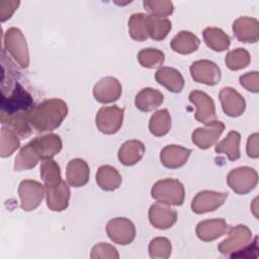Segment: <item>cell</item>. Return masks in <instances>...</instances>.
Instances as JSON below:
<instances>
[{
	"instance_id": "1",
	"label": "cell",
	"mask_w": 259,
	"mask_h": 259,
	"mask_svg": "<svg viewBox=\"0 0 259 259\" xmlns=\"http://www.w3.org/2000/svg\"><path fill=\"white\" fill-rule=\"evenodd\" d=\"M68 114L67 103L59 98L45 100L27 113V120L35 132L45 133L56 130Z\"/></svg>"
},
{
	"instance_id": "2",
	"label": "cell",
	"mask_w": 259,
	"mask_h": 259,
	"mask_svg": "<svg viewBox=\"0 0 259 259\" xmlns=\"http://www.w3.org/2000/svg\"><path fill=\"white\" fill-rule=\"evenodd\" d=\"M32 107L33 100L30 94L16 83L8 96L1 97V121L12 116L27 114Z\"/></svg>"
},
{
	"instance_id": "3",
	"label": "cell",
	"mask_w": 259,
	"mask_h": 259,
	"mask_svg": "<svg viewBox=\"0 0 259 259\" xmlns=\"http://www.w3.org/2000/svg\"><path fill=\"white\" fill-rule=\"evenodd\" d=\"M152 197L158 202L168 205H181L185 197L183 184L173 178H166L157 181L151 189Z\"/></svg>"
},
{
	"instance_id": "4",
	"label": "cell",
	"mask_w": 259,
	"mask_h": 259,
	"mask_svg": "<svg viewBox=\"0 0 259 259\" xmlns=\"http://www.w3.org/2000/svg\"><path fill=\"white\" fill-rule=\"evenodd\" d=\"M229 236L218 245L219 251L231 258L252 243V232L245 225L229 228Z\"/></svg>"
},
{
	"instance_id": "5",
	"label": "cell",
	"mask_w": 259,
	"mask_h": 259,
	"mask_svg": "<svg viewBox=\"0 0 259 259\" xmlns=\"http://www.w3.org/2000/svg\"><path fill=\"white\" fill-rule=\"evenodd\" d=\"M4 48L11 57L22 68H27L29 65V53L26 39L22 31L17 27H10L4 34Z\"/></svg>"
},
{
	"instance_id": "6",
	"label": "cell",
	"mask_w": 259,
	"mask_h": 259,
	"mask_svg": "<svg viewBox=\"0 0 259 259\" xmlns=\"http://www.w3.org/2000/svg\"><path fill=\"white\" fill-rule=\"evenodd\" d=\"M227 183L237 194H247L256 187L258 174L251 167H238L230 171L227 176Z\"/></svg>"
},
{
	"instance_id": "7",
	"label": "cell",
	"mask_w": 259,
	"mask_h": 259,
	"mask_svg": "<svg viewBox=\"0 0 259 259\" xmlns=\"http://www.w3.org/2000/svg\"><path fill=\"white\" fill-rule=\"evenodd\" d=\"M124 110L116 105L102 106L96 113L95 124L99 132L113 135L119 131L123 121Z\"/></svg>"
},
{
	"instance_id": "8",
	"label": "cell",
	"mask_w": 259,
	"mask_h": 259,
	"mask_svg": "<svg viewBox=\"0 0 259 259\" xmlns=\"http://www.w3.org/2000/svg\"><path fill=\"white\" fill-rule=\"evenodd\" d=\"M20 207L25 211L35 209L46 194V186L35 180H23L18 186Z\"/></svg>"
},
{
	"instance_id": "9",
	"label": "cell",
	"mask_w": 259,
	"mask_h": 259,
	"mask_svg": "<svg viewBox=\"0 0 259 259\" xmlns=\"http://www.w3.org/2000/svg\"><path fill=\"white\" fill-rule=\"evenodd\" d=\"M106 234L113 243L127 245L136 238V228L133 222L126 218H114L108 221Z\"/></svg>"
},
{
	"instance_id": "10",
	"label": "cell",
	"mask_w": 259,
	"mask_h": 259,
	"mask_svg": "<svg viewBox=\"0 0 259 259\" xmlns=\"http://www.w3.org/2000/svg\"><path fill=\"white\" fill-rule=\"evenodd\" d=\"M189 101L196 106L194 116L197 121L208 124L217 119L214 102L208 94L200 90H193L189 93Z\"/></svg>"
},
{
	"instance_id": "11",
	"label": "cell",
	"mask_w": 259,
	"mask_h": 259,
	"mask_svg": "<svg viewBox=\"0 0 259 259\" xmlns=\"http://www.w3.org/2000/svg\"><path fill=\"white\" fill-rule=\"evenodd\" d=\"M190 74L192 79L197 83L208 86L217 85L222 77L219 66L209 60H198L190 66Z\"/></svg>"
},
{
	"instance_id": "12",
	"label": "cell",
	"mask_w": 259,
	"mask_h": 259,
	"mask_svg": "<svg viewBox=\"0 0 259 259\" xmlns=\"http://www.w3.org/2000/svg\"><path fill=\"white\" fill-rule=\"evenodd\" d=\"M227 198V192L202 190L193 197L191 201V209L198 214L210 212L222 206Z\"/></svg>"
},
{
	"instance_id": "13",
	"label": "cell",
	"mask_w": 259,
	"mask_h": 259,
	"mask_svg": "<svg viewBox=\"0 0 259 259\" xmlns=\"http://www.w3.org/2000/svg\"><path fill=\"white\" fill-rule=\"evenodd\" d=\"M225 124L220 120H213L204 127H197L191 135L192 143L201 150H206L217 143L223 132Z\"/></svg>"
},
{
	"instance_id": "14",
	"label": "cell",
	"mask_w": 259,
	"mask_h": 259,
	"mask_svg": "<svg viewBox=\"0 0 259 259\" xmlns=\"http://www.w3.org/2000/svg\"><path fill=\"white\" fill-rule=\"evenodd\" d=\"M122 87L120 82L111 76L100 79L93 87V96L100 103H112L119 99Z\"/></svg>"
},
{
	"instance_id": "15",
	"label": "cell",
	"mask_w": 259,
	"mask_h": 259,
	"mask_svg": "<svg viewBox=\"0 0 259 259\" xmlns=\"http://www.w3.org/2000/svg\"><path fill=\"white\" fill-rule=\"evenodd\" d=\"M224 112L231 117L242 115L246 109L244 97L232 87H224L219 94Z\"/></svg>"
},
{
	"instance_id": "16",
	"label": "cell",
	"mask_w": 259,
	"mask_h": 259,
	"mask_svg": "<svg viewBox=\"0 0 259 259\" xmlns=\"http://www.w3.org/2000/svg\"><path fill=\"white\" fill-rule=\"evenodd\" d=\"M149 221L154 228L167 230L176 223L177 212L168 204L156 202L149 208Z\"/></svg>"
},
{
	"instance_id": "17",
	"label": "cell",
	"mask_w": 259,
	"mask_h": 259,
	"mask_svg": "<svg viewBox=\"0 0 259 259\" xmlns=\"http://www.w3.org/2000/svg\"><path fill=\"white\" fill-rule=\"evenodd\" d=\"M233 32L242 42H256L259 39V22L256 18L241 16L233 22Z\"/></svg>"
},
{
	"instance_id": "18",
	"label": "cell",
	"mask_w": 259,
	"mask_h": 259,
	"mask_svg": "<svg viewBox=\"0 0 259 259\" xmlns=\"http://www.w3.org/2000/svg\"><path fill=\"white\" fill-rule=\"evenodd\" d=\"M191 150L179 145H168L160 152V161L163 166L169 169L182 167L188 160Z\"/></svg>"
},
{
	"instance_id": "19",
	"label": "cell",
	"mask_w": 259,
	"mask_h": 259,
	"mask_svg": "<svg viewBox=\"0 0 259 259\" xmlns=\"http://www.w3.org/2000/svg\"><path fill=\"white\" fill-rule=\"evenodd\" d=\"M229 225L224 219L205 220L196 226V236L203 242H211L229 231Z\"/></svg>"
},
{
	"instance_id": "20",
	"label": "cell",
	"mask_w": 259,
	"mask_h": 259,
	"mask_svg": "<svg viewBox=\"0 0 259 259\" xmlns=\"http://www.w3.org/2000/svg\"><path fill=\"white\" fill-rule=\"evenodd\" d=\"M30 142L40 160L52 159L62 150V140L55 134L36 137Z\"/></svg>"
},
{
	"instance_id": "21",
	"label": "cell",
	"mask_w": 259,
	"mask_h": 259,
	"mask_svg": "<svg viewBox=\"0 0 259 259\" xmlns=\"http://www.w3.org/2000/svg\"><path fill=\"white\" fill-rule=\"evenodd\" d=\"M90 169L88 164L80 158L69 161L66 169V178L70 186L82 187L89 181Z\"/></svg>"
},
{
	"instance_id": "22",
	"label": "cell",
	"mask_w": 259,
	"mask_h": 259,
	"mask_svg": "<svg viewBox=\"0 0 259 259\" xmlns=\"http://www.w3.org/2000/svg\"><path fill=\"white\" fill-rule=\"evenodd\" d=\"M47 206L53 211H62L69 205L70 188L65 181L53 187H47Z\"/></svg>"
},
{
	"instance_id": "23",
	"label": "cell",
	"mask_w": 259,
	"mask_h": 259,
	"mask_svg": "<svg viewBox=\"0 0 259 259\" xmlns=\"http://www.w3.org/2000/svg\"><path fill=\"white\" fill-rule=\"evenodd\" d=\"M156 81L173 93H179L184 87V79L180 72L171 67H161L155 74Z\"/></svg>"
},
{
	"instance_id": "24",
	"label": "cell",
	"mask_w": 259,
	"mask_h": 259,
	"mask_svg": "<svg viewBox=\"0 0 259 259\" xmlns=\"http://www.w3.org/2000/svg\"><path fill=\"white\" fill-rule=\"evenodd\" d=\"M145 145L138 140H128L124 142L118 150V160L124 166L136 165L145 154Z\"/></svg>"
},
{
	"instance_id": "25",
	"label": "cell",
	"mask_w": 259,
	"mask_h": 259,
	"mask_svg": "<svg viewBox=\"0 0 259 259\" xmlns=\"http://www.w3.org/2000/svg\"><path fill=\"white\" fill-rule=\"evenodd\" d=\"M164 100L162 92L157 89L147 87L142 89L135 98L136 107L144 112L152 111L158 108Z\"/></svg>"
},
{
	"instance_id": "26",
	"label": "cell",
	"mask_w": 259,
	"mask_h": 259,
	"mask_svg": "<svg viewBox=\"0 0 259 259\" xmlns=\"http://www.w3.org/2000/svg\"><path fill=\"white\" fill-rule=\"evenodd\" d=\"M200 45L199 38L188 30H181L171 40V49L181 55H188L194 53Z\"/></svg>"
},
{
	"instance_id": "27",
	"label": "cell",
	"mask_w": 259,
	"mask_h": 259,
	"mask_svg": "<svg viewBox=\"0 0 259 259\" xmlns=\"http://www.w3.org/2000/svg\"><path fill=\"white\" fill-rule=\"evenodd\" d=\"M121 176L119 172L110 165H102L96 173L97 185L105 191H113L121 184Z\"/></svg>"
},
{
	"instance_id": "28",
	"label": "cell",
	"mask_w": 259,
	"mask_h": 259,
	"mask_svg": "<svg viewBox=\"0 0 259 259\" xmlns=\"http://www.w3.org/2000/svg\"><path fill=\"white\" fill-rule=\"evenodd\" d=\"M202 35L205 45L214 52H224L231 45L230 36L219 27H206Z\"/></svg>"
},
{
	"instance_id": "29",
	"label": "cell",
	"mask_w": 259,
	"mask_h": 259,
	"mask_svg": "<svg viewBox=\"0 0 259 259\" xmlns=\"http://www.w3.org/2000/svg\"><path fill=\"white\" fill-rule=\"evenodd\" d=\"M240 142L241 135L236 131H231L228 136L217 144L215 152L225 154L230 161H236L240 158Z\"/></svg>"
},
{
	"instance_id": "30",
	"label": "cell",
	"mask_w": 259,
	"mask_h": 259,
	"mask_svg": "<svg viewBox=\"0 0 259 259\" xmlns=\"http://www.w3.org/2000/svg\"><path fill=\"white\" fill-rule=\"evenodd\" d=\"M172 27L171 21L165 17H157L148 14L147 16V29L148 35L154 40H163Z\"/></svg>"
},
{
	"instance_id": "31",
	"label": "cell",
	"mask_w": 259,
	"mask_h": 259,
	"mask_svg": "<svg viewBox=\"0 0 259 259\" xmlns=\"http://www.w3.org/2000/svg\"><path fill=\"white\" fill-rule=\"evenodd\" d=\"M39 160L40 158L34 150L31 142H29L25 146H23L17 154L14 162V170L24 171L32 169L37 165Z\"/></svg>"
},
{
	"instance_id": "32",
	"label": "cell",
	"mask_w": 259,
	"mask_h": 259,
	"mask_svg": "<svg viewBox=\"0 0 259 259\" xmlns=\"http://www.w3.org/2000/svg\"><path fill=\"white\" fill-rule=\"evenodd\" d=\"M171 128V116L167 109L156 111L149 120L150 133L155 137H163Z\"/></svg>"
},
{
	"instance_id": "33",
	"label": "cell",
	"mask_w": 259,
	"mask_h": 259,
	"mask_svg": "<svg viewBox=\"0 0 259 259\" xmlns=\"http://www.w3.org/2000/svg\"><path fill=\"white\" fill-rule=\"evenodd\" d=\"M19 144L18 135L7 125H2L0 132V156L2 158L11 156L18 149Z\"/></svg>"
},
{
	"instance_id": "34",
	"label": "cell",
	"mask_w": 259,
	"mask_h": 259,
	"mask_svg": "<svg viewBox=\"0 0 259 259\" xmlns=\"http://www.w3.org/2000/svg\"><path fill=\"white\" fill-rule=\"evenodd\" d=\"M40 178L46 188L59 185L63 181L59 164L53 159L44 160L40 165Z\"/></svg>"
},
{
	"instance_id": "35",
	"label": "cell",
	"mask_w": 259,
	"mask_h": 259,
	"mask_svg": "<svg viewBox=\"0 0 259 259\" xmlns=\"http://www.w3.org/2000/svg\"><path fill=\"white\" fill-rule=\"evenodd\" d=\"M147 16L145 13H134L128 19V34L137 41L146 40L148 35Z\"/></svg>"
},
{
	"instance_id": "36",
	"label": "cell",
	"mask_w": 259,
	"mask_h": 259,
	"mask_svg": "<svg viewBox=\"0 0 259 259\" xmlns=\"http://www.w3.org/2000/svg\"><path fill=\"white\" fill-rule=\"evenodd\" d=\"M165 60V55L162 51L148 48L143 49L138 54V61L142 67L148 69L159 68L163 65Z\"/></svg>"
},
{
	"instance_id": "37",
	"label": "cell",
	"mask_w": 259,
	"mask_h": 259,
	"mask_svg": "<svg viewBox=\"0 0 259 259\" xmlns=\"http://www.w3.org/2000/svg\"><path fill=\"white\" fill-rule=\"evenodd\" d=\"M251 61L250 54L247 50L238 48L226 55L225 63L227 67L232 71H238L246 68Z\"/></svg>"
},
{
	"instance_id": "38",
	"label": "cell",
	"mask_w": 259,
	"mask_h": 259,
	"mask_svg": "<svg viewBox=\"0 0 259 259\" xmlns=\"http://www.w3.org/2000/svg\"><path fill=\"white\" fill-rule=\"evenodd\" d=\"M144 8L150 15L157 17H167L174 11V5L168 0H146L143 2Z\"/></svg>"
},
{
	"instance_id": "39",
	"label": "cell",
	"mask_w": 259,
	"mask_h": 259,
	"mask_svg": "<svg viewBox=\"0 0 259 259\" xmlns=\"http://www.w3.org/2000/svg\"><path fill=\"white\" fill-rule=\"evenodd\" d=\"M172 251L171 242L164 237L154 238L149 244V255L153 259H166Z\"/></svg>"
},
{
	"instance_id": "40",
	"label": "cell",
	"mask_w": 259,
	"mask_h": 259,
	"mask_svg": "<svg viewBox=\"0 0 259 259\" xmlns=\"http://www.w3.org/2000/svg\"><path fill=\"white\" fill-rule=\"evenodd\" d=\"M90 257L92 259H99V258L117 259L119 257V255L117 253V250L113 246H111L107 243H99L92 248Z\"/></svg>"
},
{
	"instance_id": "41",
	"label": "cell",
	"mask_w": 259,
	"mask_h": 259,
	"mask_svg": "<svg viewBox=\"0 0 259 259\" xmlns=\"http://www.w3.org/2000/svg\"><path fill=\"white\" fill-rule=\"evenodd\" d=\"M240 84L246 90L257 93L259 91V74L258 72H248L240 76Z\"/></svg>"
},
{
	"instance_id": "42",
	"label": "cell",
	"mask_w": 259,
	"mask_h": 259,
	"mask_svg": "<svg viewBox=\"0 0 259 259\" xmlns=\"http://www.w3.org/2000/svg\"><path fill=\"white\" fill-rule=\"evenodd\" d=\"M20 4L19 1L13 0H2L0 1V19L1 21H5L9 19L14 11L17 9L18 5Z\"/></svg>"
},
{
	"instance_id": "43",
	"label": "cell",
	"mask_w": 259,
	"mask_h": 259,
	"mask_svg": "<svg viewBox=\"0 0 259 259\" xmlns=\"http://www.w3.org/2000/svg\"><path fill=\"white\" fill-rule=\"evenodd\" d=\"M258 134L257 133H254L252 134L251 136H249L248 138V141H247V147H246V150H247V155L250 157V158H258L259 157V143H258Z\"/></svg>"
}]
</instances>
